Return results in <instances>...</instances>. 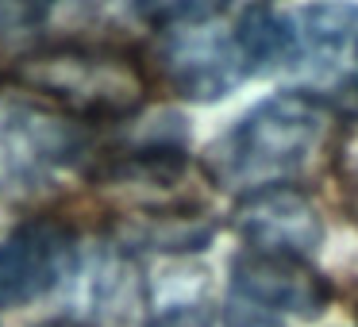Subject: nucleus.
<instances>
[{
    "label": "nucleus",
    "instance_id": "9b49d317",
    "mask_svg": "<svg viewBox=\"0 0 358 327\" xmlns=\"http://www.w3.org/2000/svg\"><path fill=\"white\" fill-rule=\"evenodd\" d=\"M150 327H212V316L204 304H173L150 319Z\"/></svg>",
    "mask_w": 358,
    "mask_h": 327
},
{
    "label": "nucleus",
    "instance_id": "f8f14e48",
    "mask_svg": "<svg viewBox=\"0 0 358 327\" xmlns=\"http://www.w3.org/2000/svg\"><path fill=\"white\" fill-rule=\"evenodd\" d=\"M43 8H31V4H0V31H24V27L39 24Z\"/></svg>",
    "mask_w": 358,
    "mask_h": 327
},
{
    "label": "nucleus",
    "instance_id": "423d86ee",
    "mask_svg": "<svg viewBox=\"0 0 358 327\" xmlns=\"http://www.w3.org/2000/svg\"><path fill=\"white\" fill-rule=\"evenodd\" d=\"M227 304L250 308L266 319H278V324H285V316L316 319L331 304V285L304 258L243 250L231 262Z\"/></svg>",
    "mask_w": 358,
    "mask_h": 327
},
{
    "label": "nucleus",
    "instance_id": "7ed1b4c3",
    "mask_svg": "<svg viewBox=\"0 0 358 327\" xmlns=\"http://www.w3.org/2000/svg\"><path fill=\"white\" fill-rule=\"evenodd\" d=\"M16 81L47 101L78 124H104L127 119L139 112L147 96V78L127 50L93 47V43H55L31 50L16 62Z\"/></svg>",
    "mask_w": 358,
    "mask_h": 327
},
{
    "label": "nucleus",
    "instance_id": "f257e3e1",
    "mask_svg": "<svg viewBox=\"0 0 358 327\" xmlns=\"http://www.w3.org/2000/svg\"><path fill=\"white\" fill-rule=\"evenodd\" d=\"M143 16L162 31L158 66L166 81L189 101H220L285 54V20L270 8L166 4Z\"/></svg>",
    "mask_w": 358,
    "mask_h": 327
},
{
    "label": "nucleus",
    "instance_id": "6e6552de",
    "mask_svg": "<svg viewBox=\"0 0 358 327\" xmlns=\"http://www.w3.org/2000/svg\"><path fill=\"white\" fill-rule=\"evenodd\" d=\"M235 231L262 254H285L308 262L324 242L320 212L301 189H262L239 201L235 208Z\"/></svg>",
    "mask_w": 358,
    "mask_h": 327
},
{
    "label": "nucleus",
    "instance_id": "9d476101",
    "mask_svg": "<svg viewBox=\"0 0 358 327\" xmlns=\"http://www.w3.org/2000/svg\"><path fill=\"white\" fill-rule=\"evenodd\" d=\"M212 231L216 227L204 212L158 208L127 216V224L120 227V239L127 247H143V250H201L212 239Z\"/></svg>",
    "mask_w": 358,
    "mask_h": 327
},
{
    "label": "nucleus",
    "instance_id": "39448f33",
    "mask_svg": "<svg viewBox=\"0 0 358 327\" xmlns=\"http://www.w3.org/2000/svg\"><path fill=\"white\" fill-rule=\"evenodd\" d=\"M285 20V54L293 70L308 73V96L358 108V12L355 8H301Z\"/></svg>",
    "mask_w": 358,
    "mask_h": 327
},
{
    "label": "nucleus",
    "instance_id": "0eeeda50",
    "mask_svg": "<svg viewBox=\"0 0 358 327\" xmlns=\"http://www.w3.org/2000/svg\"><path fill=\"white\" fill-rule=\"evenodd\" d=\"M78 270V235L58 219H31L0 239V308H20Z\"/></svg>",
    "mask_w": 358,
    "mask_h": 327
},
{
    "label": "nucleus",
    "instance_id": "20e7f679",
    "mask_svg": "<svg viewBox=\"0 0 358 327\" xmlns=\"http://www.w3.org/2000/svg\"><path fill=\"white\" fill-rule=\"evenodd\" d=\"M85 158V124L43 104L0 101V196L39 193Z\"/></svg>",
    "mask_w": 358,
    "mask_h": 327
},
{
    "label": "nucleus",
    "instance_id": "ddd939ff",
    "mask_svg": "<svg viewBox=\"0 0 358 327\" xmlns=\"http://www.w3.org/2000/svg\"><path fill=\"white\" fill-rule=\"evenodd\" d=\"M43 327H73V324H62V319H58V324H43Z\"/></svg>",
    "mask_w": 358,
    "mask_h": 327
},
{
    "label": "nucleus",
    "instance_id": "1a4fd4ad",
    "mask_svg": "<svg viewBox=\"0 0 358 327\" xmlns=\"http://www.w3.org/2000/svg\"><path fill=\"white\" fill-rule=\"evenodd\" d=\"M85 308L93 324L104 327H124L139 316L143 308V277L127 254L104 250L93 262L85 281Z\"/></svg>",
    "mask_w": 358,
    "mask_h": 327
},
{
    "label": "nucleus",
    "instance_id": "f03ea898",
    "mask_svg": "<svg viewBox=\"0 0 358 327\" xmlns=\"http://www.w3.org/2000/svg\"><path fill=\"white\" fill-rule=\"evenodd\" d=\"M331 108L316 96L289 89L255 104L208 150V173L224 189L250 196L262 189H285L316 162L327 143Z\"/></svg>",
    "mask_w": 358,
    "mask_h": 327
}]
</instances>
